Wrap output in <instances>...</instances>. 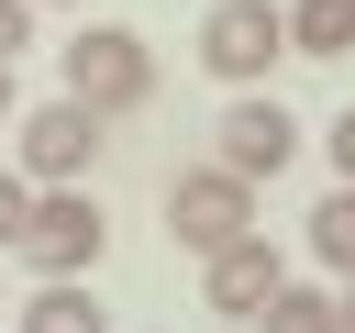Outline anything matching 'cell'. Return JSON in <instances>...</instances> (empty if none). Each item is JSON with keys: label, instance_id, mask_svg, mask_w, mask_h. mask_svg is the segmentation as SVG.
<instances>
[{"label": "cell", "instance_id": "1", "mask_svg": "<svg viewBox=\"0 0 355 333\" xmlns=\"http://www.w3.org/2000/svg\"><path fill=\"white\" fill-rule=\"evenodd\" d=\"M55 67H67V100H89L100 122L155 100V44H144V33H122V22H89V33H67V44H55Z\"/></svg>", "mask_w": 355, "mask_h": 333}, {"label": "cell", "instance_id": "2", "mask_svg": "<svg viewBox=\"0 0 355 333\" xmlns=\"http://www.w3.org/2000/svg\"><path fill=\"white\" fill-rule=\"evenodd\" d=\"M166 233H178L189 255H222L233 233H255V178H233L222 155H211V166H189V178L166 189Z\"/></svg>", "mask_w": 355, "mask_h": 333}, {"label": "cell", "instance_id": "3", "mask_svg": "<svg viewBox=\"0 0 355 333\" xmlns=\"http://www.w3.org/2000/svg\"><path fill=\"white\" fill-rule=\"evenodd\" d=\"M100 244H111V222H100V200L67 178V189H33V222H22V244H11V255H33L44 278H89V266H100Z\"/></svg>", "mask_w": 355, "mask_h": 333}, {"label": "cell", "instance_id": "4", "mask_svg": "<svg viewBox=\"0 0 355 333\" xmlns=\"http://www.w3.org/2000/svg\"><path fill=\"white\" fill-rule=\"evenodd\" d=\"M277 56H288V11H277V0H211V22H200V67H211V78L255 89Z\"/></svg>", "mask_w": 355, "mask_h": 333}, {"label": "cell", "instance_id": "5", "mask_svg": "<svg viewBox=\"0 0 355 333\" xmlns=\"http://www.w3.org/2000/svg\"><path fill=\"white\" fill-rule=\"evenodd\" d=\"M11 133H22V178H33V189H67V178H89V155H100V111H89V100L11 111Z\"/></svg>", "mask_w": 355, "mask_h": 333}, {"label": "cell", "instance_id": "6", "mask_svg": "<svg viewBox=\"0 0 355 333\" xmlns=\"http://www.w3.org/2000/svg\"><path fill=\"white\" fill-rule=\"evenodd\" d=\"M277 278H288V266H277V244H266V233H233L222 255H200V300H211L222 322H255Z\"/></svg>", "mask_w": 355, "mask_h": 333}, {"label": "cell", "instance_id": "7", "mask_svg": "<svg viewBox=\"0 0 355 333\" xmlns=\"http://www.w3.org/2000/svg\"><path fill=\"white\" fill-rule=\"evenodd\" d=\"M211 133H222V166H233V178H277V166L300 155V122H288L277 100H255V89H244Z\"/></svg>", "mask_w": 355, "mask_h": 333}, {"label": "cell", "instance_id": "8", "mask_svg": "<svg viewBox=\"0 0 355 333\" xmlns=\"http://www.w3.org/2000/svg\"><path fill=\"white\" fill-rule=\"evenodd\" d=\"M22 333H111V311H100L78 278H44V289L22 300Z\"/></svg>", "mask_w": 355, "mask_h": 333}, {"label": "cell", "instance_id": "9", "mask_svg": "<svg viewBox=\"0 0 355 333\" xmlns=\"http://www.w3.org/2000/svg\"><path fill=\"white\" fill-rule=\"evenodd\" d=\"M288 56H355V0H300L288 11Z\"/></svg>", "mask_w": 355, "mask_h": 333}, {"label": "cell", "instance_id": "10", "mask_svg": "<svg viewBox=\"0 0 355 333\" xmlns=\"http://www.w3.org/2000/svg\"><path fill=\"white\" fill-rule=\"evenodd\" d=\"M255 333H344V322H333V300H322V289H288V278H277V289H266V311H255Z\"/></svg>", "mask_w": 355, "mask_h": 333}, {"label": "cell", "instance_id": "11", "mask_svg": "<svg viewBox=\"0 0 355 333\" xmlns=\"http://www.w3.org/2000/svg\"><path fill=\"white\" fill-rule=\"evenodd\" d=\"M311 255H322L333 278H355V178H344V189L311 211Z\"/></svg>", "mask_w": 355, "mask_h": 333}, {"label": "cell", "instance_id": "12", "mask_svg": "<svg viewBox=\"0 0 355 333\" xmlns=\"http://www.w3.org/2000/svg\"><path fill=\"white\" fill-rule=\"evenodd\" d=\"M22 222H33V178H22V166H0V255L22 244Z\"/></svg>", "mask_w": 355, "mask_h": 333}, {"label": "cell", "instance_id": "13", "mask_svg": "<svg viewBox=\"0 0 355 333\" xmlns=\"http://www.w3.org/2000/svg\"><path fill=\"white\" fill-rule=\"evenodd\" d=\"M33 44V0H0V56H22Z\"/></svg>", "mask_w": 355, "mask_h": 333}, {"label": "cell", "instance_id": "14", "mask_svg": "<svg viewBox=\"0 0 355 333\" xmlns=\"http://www.w3.org/2000/svg\"><path fill=\"white\" fill-rule=\"evenodd\" d=\"M322 144H333V178H355V111H333V133H322Z\"/></svg>", "mask_w": 355, "mask_h": 333}, {"label": "cell", "instance_id": "15", "mask_svg": "<svg viewBox=\"0 0 355 333\" xmlns=\"http://www.w3.org/2000/svg\"><path fill=\"white\" fill-rule=\"evenodd\" d=\"M11 111H22V78H11V56H0V122H11Z\"/></svg>", "mask_w": 355, "mask_h": 333}, {"label": "cell", "instance_id": "16", "mask_svg": "<svg viewBox=\"0 0 355 333\" xmlns=\"http://www.w3.org/2000/svg\"><path fill=\"white\" fill-rule=\"evenodd\" d=\"M333 322H344V333H355V278H344V300H333Z\"/></svg>", "mask_w": 355, "mask_h": 333}]
</instances>
